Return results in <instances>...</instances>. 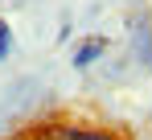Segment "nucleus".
Wrapping results in <instances>:
<instances>
[{"label":"nucleus","instance_id":"2","mask_svg":"<svg viewBox=\"0 0 152 140\" xmlns=\"http://www.w3.org/2000/svg\"><path fill=\"white\" fill-rule=\"evenodd\" d=\"M58 136H66V140H115L107 132H91V128H58Z\"/></svg>","mask_w":152,"mask_h":140},{"label":"nucleus","instance_id":"3","mask_svg":"<svg viewBox=\"0 0 152 140\" xmlns=\"http://www.w3.org/2000/svg\"><path fill=\"white\" fill-rule=\"evenodd\" d=\"M8 58H12V29L0 17V62H8Z\"/></svg>","mask_w":152,"mask_h":140},{"label":"nucleus","instance_id":"1","mask_svg":"<svg viewBox=\"0 0 152 140\" xmlns=\"http://www.w3.org/2000/svg\"><path fill=\"white\" fill-rule=\"evenodd\" d=\"M99 54H103V37H91V41H82V46H78V54H74V66H78V70H86L95 58H99Z\"/></svg>","mask_w":152,"mask_h":140}]
</instances>
